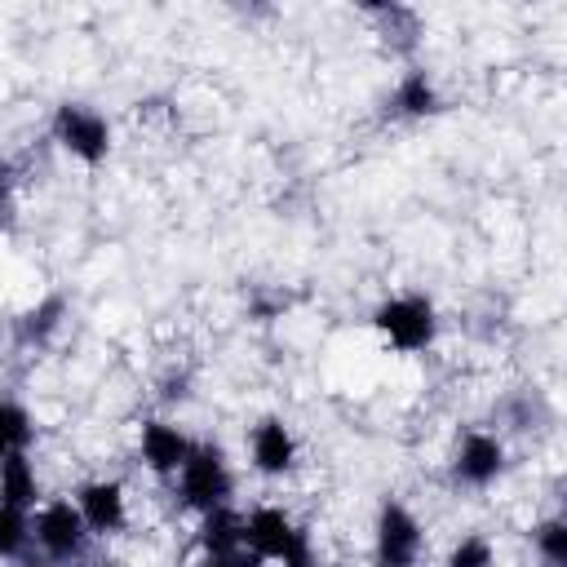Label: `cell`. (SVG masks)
Listing matches in <instances>:
<instances>
[{"mask_svg": "<svg viewBox=\"0 0 567 567\" xmlns=\"http://www.w3.org/2000/svg\"><path fill=\"white\" fill-rule=\"evenodd\" d=\"M195 554H221V558L244 554V509L217 505V509L199 514L195 518Z\"/></svg>", "mask_w": 567, "mask_h": 567, "instance_id": "obj_12", "label": "cell"}, {"mask_svg": "<svg viewBox=\"0 0 567 567\" xmlns=\"http://www.w3.org/2000/svg\"><path fill=\"white\" fill-rule=\"evenodd\" d=\"M439 328H443V319H439L434 297H425L416 288L390 292V297H381L372 306V332L394 354H425V350H434Z\"/></svg>", "mask_w": 567, "mask_h": 567, "instance_id": "obj_1", "label": "cell"}, {"mask_svg": "<svg viewBox=\"0 0 567 567\" xmlns=\"http://www.w3.org/2000/svg\"><path fill=\"white\" fill-rule=\"evenodd\" d=\"M301 461V443H297V430L284 421V416H261L252 421L248 430V470L261 474V478H288Z\"/></svg>", "mask_w": 567, "mask_h": 567, "instance_id": "obj_8", "label": "cell"}, {"mask_svg": "<svg viewBox=\"0 0 567 567\" xmlns=\"http://www.w3.org/2000/svg\"><path fill=\"white\" fill-rule=\"evenodd\" d=\"M49 137H53V146H58L62 155H71V159L84 164V168L106 164V159H111V146H115L111 120H106L97 106L71 102V97L53 106V115H49Z\"/></svg>", "mask_w": 567, "mask_h": 567, "instance_id": "obj_4", "label": "cell"}, {"mask_svg": "<svg viewBox=\"0 0 567 567\" xmlns=\"http://www.w3.org/2000/svg\"><path fill=\"white\" fill-rule=\"evenodd\" d=\"M190 447H195V439H190L186 425H177L173 416H146V421L137 425V461H142V470L155 474V478H168V483H173V474L186 465Z\"/></svg>", "mask_w": 567, "mask_h": 567, "instance_id": "obj_9", "label": "cell"}, {"mask_svg": "<svg viewBox=\"0 0 567 567\" xmlns=\"http://www.w3.org/2000/svg\"><path fill=\"white\" fill-rule=\"evenodd\" d=\"M84 527L93 540H111L128 527V487L111 474H97V478H84L75 492H71Z\"/></svg>", "mask_w": 567, "mask_h": 567, "instance_id": "obj_7", "label": "cell"}, {"mask_svg": "<svg viewBox=\"0 0 567 567\" xmlns=\"http://www.w3.org/2000/svg\"><path fill=\"white\" fill-rule=\"evenodd\" d=\"M186 567H244V554H235V558H221V554H195Z\"/></svg>", "mask_w": 567, "mask_h": 567, "instance_id": "obj_18", "label": "cell"}, {"mask_svg": "<svg viewBox=\"0 0 567 567\" xmlns=\"http://www.w3.org/2000/svg\"><path fill=\"white\" fill-rule=\"evenodd\" d=\"M505 465H509V447L496 430H465L452 447V478L456 487H470V492H487L505 478Z\"/></svg>", "mask_w": 567, "mask_h": 567, "instance_id": "obj_6", "label": "cell"}, {"mask_svg": "<svg viewBox=\"0 0 567 567\" xmlns=\"http://www.w3.org/2000/svg\"><path fill=\"white\" fill-rule=\"evenodd\" d=\"M390 111L399 120H430L443 111V89L425 66H408L390 89Z\"/></svg>", "mask_w": 567, "mask_h": 567, "instance_id": "obj_11", "label": "cell"}, {"mask_svg": "<svg viewBox=\"0 0 567 567\" xmlns=\"http://www.w3.org/2000/svg\"><path fill=\"white\" fill-rule=\"evenodd\" d=\"M31 554V514L0 505V563H22Z\"/></svg>", "mask_w": 567, "mask_h": 567, "instance_id": "obj_15", "label": "cell"}, {"mask_svg": "<svg viewBox=\"0 0 567 567\" xmlns=\"http://www.w3.org/2000/svg\"><path fill=\"white\" fill-rule=\"evenodd\" d=\"M44 501V483H40V470L31 461V452H13L0 461V505H13V509H35Z\"/></svg>", "mask_w": 567, "mask_h": 567, "instance_id": "obj_13", "label": "cell"}, {"mask_svg": "<svg viewBox=\"0 0 567 567\" xmlns=\"http://www.w3.org/2000/svg\"><path fill=\"white\" fill-rule=\"evenodd\" d=\"M443 567H496V545H492V536H483V532H461V536L447 545Z\"/></svg>", "mask_w": 567, "mask_h": 567, "instance_id": "obj_17", "label": "cell"}, {"mask_svg": "<svg viewBox=\"0 0 567 567\" xmlns=\"http://www.w3.org/2000/svg\"><path fill=\"white\" fill-rule=\"evenodd\" d=\"M244 567H261V563H252V558H248V554H244Z\"/></svg>", "mask_w": 567, "mask_h": 567, "instance_id": "obj_19", "label": "cell"}, {"mask_svg": "<svg viewBox=\"0 0 567 567\" xmlns=\"http://www.w3.org/2000/svg\"><path fill=\"white\" fill-rule=\"evenodd\" d=\"M425 554V523L399 496H385L372 518V558L377 567H421Z\"/></svg>", "mask_w": 567, "mask_h": 567, "instance_id": "obj_5", "label": "cell"}, {"mask_svg": "<svg viewBox=\"0 0 567 567\" xmlns=\"http://www.w3.org/2000/svg\"><path fill=\"white\" fill-rule=\"evenodd\" d=\"M66 315H71L66 292H44L40 301H31V306L13 319V346H22V350H44V346L62 332Z\"/></svg>", "mask_w": 567, "mask_h": 567, "instance_id": "obj_10", "label": "cell"}, {"mask_svg": "<svg viewBox=\"0 0 567 567\" xmlns=\"http://www.w3.org/2000/svg\"><path fill=\"white\" fill-rule=\"evenodd\" d=\"M532 554L540 567H567V523L558 514H549L532 527Z\"/></svg>", "mask_w": 567, "mask_h": 567, "instance_id": "obj_16", "label": "cell"}, {"mask_svg": "<svg viewBox=\"0 0 567 567\" xmlns=\"http://www.w3.org/2000/svg\"><path fill=\"white\" fill-rule=\"evenodd\" d=\"M173 496H177V509L186 514H208L217 505H230L235 496V474H230V461H226V447L213 443V439H195L186 465L173 474Z\"/></svg>", "mask_w": 567, "mask_h": 567, "instance_id": "obj_2", "label": "cell"}, {"mask_svg": "<svg viewBox=\"0 0 567 567\" xmlns=\"http://www.w3.org/2000/svg\"><path fill=\"white\" fill-rule=\"evenodd\" d=\"M89 527L71 496H49L31 509V549L49 567H80L89 558Z\"/></svg>", "mask_w": 567, "mask_h": 567, "instance_id": "obj_3", "label": "cell"}, {"mask_svg": "<svg viewBox=\"0 0 567 567\" xmlns=\"http://www.w3.org/2000/svg\"><path fill=\"white\" fill-rule=\"evenodd\" d=\"M35 443V416L22 399H9L0 394V461L13 456V452H31Z\"/></svg>", "mask_w": 567, "mask_h": 567, "instance_id": "obj_14", "label": "cell"}]
</instances>
